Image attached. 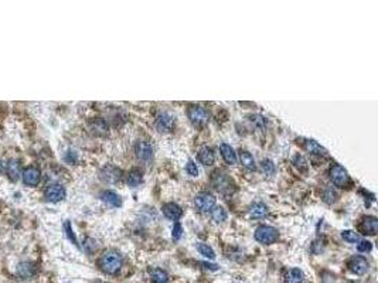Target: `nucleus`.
<instances>
[{"instance_id": "nucleus-34", "label": "nucleus", "mask_w": 378, "mask_h": 283, "mask_svg": "<svg viewBox=\"0 0 378 283\" xmlns=\"http://www.w3.org/2000/svg\"><path fill=\"white\" fill-rule=\"evenodd\" d=\"M181 235H183V227H181V224L174 223V225H173V231H172L173 240L179 241L181 238Z\"/></svg>"}, {"instance_id": "nucleus-36", "label": "nucleus", "mask_w": 378, "mask_h": 283, "mask_svg": "<svg viewBox=\"0 0 378 283\" xmlns=\"http://www.w3.org/2000/svg\"><path fill=\"white\" fill-rule=\"evenodd\" d=\"M323 198H325V201L329 203V204H332V203H335L336 198H337V194H336V191L333 189H327L325 191V194H323Z\"/></svg>"}, {"instance_id": "nucleus-31", "label": "nucleus", "mask_w": 378, "mask_h": 283, "mask_svg": "<svg viewBox=\"0 0 378 283\" xmlns=\"http://www.w3.org/2000/svg\"><path fill=\"white\" fill-rule=\"evenodd\" d=\"M261 167H262L264 173L268 174V176H272V174L275 173V164H274L272 160H269V159L262 160V162H261Z\"/></svg>"}, {"instance_id": "nucleus-14", "label": "nucleus", "mask_w": 378, "mask_h": 283, "mask_svg": "<svg viewBox=\"0 0 378 283\" xmlns=\"http://www.w3.org/2000/svg\"><path fill=\"white\" fill-rule=\"evenodd\" d=\"M35 272H37V268L31 262H21V264H18L17 271H16V274H17L20 279H31L35 275Z\"/></svg>"}, {"instance_id": "nucleus-1", "label": "nucleus", "mask_w": 378, "mask_h": 283, "mask_svg": "<svg viewBox=\"0 0 378 283\" xmlns=\"http://www.w3.org/2000/svg\"><path fill=\"white\" fill-rule=\"evenodd\" d=\"M122 264H123V259L120 257L119 252H116V251H108L99 259L101 269L108 275L118 274L122 268Z\"/></svg>"}, {"instance_id": "nucleus-13", "label": "nucleus", "mask_w": 378, "mask_h": 283, "mask_svg": "<svg viewBox=\"0 0 378 283\" xmlns=\"http://www.w3.org/2000/svg\"><path fill=\"white\" fill-rule=\"evenodd\" d=\"M162 211H163L164 217L169 218V220H172V221H179L181 218V215H183L181 207L179 206V204H176V203H167V204H164Z\"/></svg>"}, {"instance_id": "nucleus-26", "label": "nucleus", "mask_w": 378, "mask_h": 283, "mask_svg": "<svg viewBox=\"0 0 378 283\" xmlns=\"http://www.w3.org/2000/svg\"><path fill=\"white\" fill-rule=\"evenodd\" d=\"M303 282V272L298 268L291 269L285 276V283H302Z\"/></svg>"}, {"instance_id": "nucleus-2", "label": "nucleus", "mask_w": 378, "mask_h": 283, "mask_svg": "<svg viewBox=\"0 0 378 283\" xmlns=\"http://www.w3.org/2000/svg\"><path fill=\"white\" fill-rule=\"evenodd\" d=\"M278 238H279V232L271 225H261L255 231V240L264 245H271V244L276 242Z\"/></svg>"}, {"instance_id": "nucleus-8", "label": "nucleus", "mask_w": 378, "mask_h": 283, "mask_svg": "<svg viewBox=\"0 0 378 283\" xmlns=\"http://www.w3.org/2000/svg\"><path fill=\"white\" fill-rule=\"evenodd\" d=\"M213 184H214L215 189L221 193H230L234 187L232 181L227 177V174H223L220 172H215L213 174Z\"/></svg>"}, {"instance_id": "nucleus-24", "label": "nucleus", "mask_w": 378, "mask_h": 283, "mask_svg": "<svg viewBox=\"0 0 378 283\" xmlns=\"http://www.w3.org/2000/svg\"><path fill=\"white\" fill-rule=\"evenodd\" d=\"M89 128H91V130L94 132L95 135H105L108 132V123L103 119H101V118H95V119L91 120Z\"/></svg>"}, {"instance_id": "nucleus-17", "label": "nucleus", "mask_w": 378, "mask_h": 283, "mask_svg": "<svg viewBox=\"0 0 378 283\" xmlns=\"http://www.w3.org/2000/svg\"><path fill=\"white\" fill-rule=\"evenodd\" d=\"M7 176L11 181H16L21 176V164L17 159H11L7 163Z\"/></svg>"}, {"instance_id": "nucleus-7", "label": "nucleus", "mask_w": 378, "mask_h": 283, "mask_svg": "<svg viewBox=\"0 0 378 283\" xmlns=\"http://www.w3.org/2000/svg\"><path fill=\"white\" fill-rule=\"evenodd\" d=\"M21 179H23V183L26 186L35 187V186H38V183L41 180V173L34 166H28L21 172Z\"/></svg>"}, {"instance_id": "nucleus-19", "label": "nucleus", "mask_w": 378, "mask_h": 283, "mask_svg": "<svg viewBox=\"0 0 378 283\" xmlns=\"http://www.w3.org/2000/svg\"><path fill=\"white\" fill-rule=\"evenodd\" d=\"M198 160L204 166H213L215 162L214 150L211 147H203L198 153Z\"/></svg>"}, {"instance_id": "nucleus-30", "label": "nucleus", "mask_w": 378, "mask_h": 283, "mask_svg": "<svg viewBox=\"0 0 378 283\" xmlns=\"http://www.w3.org/2000/svg\"><path fill=\"white\" fill-rule=\"evenodd\" d=\"M342 238H343L346 242H349V244H359V242H360L359 234L352 231V230H346V231L342 232Z\"/></svg>"}, {"instance_id": "nucleus-3", "label": "nucleus", "mask_w": 378, "mask_h": 283, "mask_svg": "<svg viewBox=\"0 0 378 283\" xmlns=\"http://www.w3.org/2000/svg\"><path fill=\"white\" fill-rule=\"evenodd\" d=\"M330 180L335 184L336 187H347L349 183H350V176L347 170L342 167L340 164H335L332 169H330Z\"/></svg>"}, {"instance_id": "nucleus-20", "label": "nucleus", "mask_w": 378, "mask_h": 283, "mask_svg": "<svg viewBox=\"0 0 378 283\" xmlns=\"http://www.w3.org/2000/svg\"><path fill=\"white\" fill-rule=\"evenodd\" d=\"M142 181H143V176H142V172L138 170V169L130 170L128 177H126V183L132 189H138L139 186L142 184Z\"/></svg>"}, {"instance_id": "nucleus-28", "label": "nucleus", "mask_w": 378, "mask_h": 283, "mask_svg": "<svg viewBox=\"0 0 378 283\" xmlns=\"http://www.w3.org/2000/svg\"><path fill=\"white\" fill-rule=\"evenodd\" d=\"M249 120H251V123L258 129V130H265V128H267V120H265V118H264L262 115H258V113L251 115V116H249Z\"/></svg>"}, {"instance_id": "nucleus-33", "label": "nucleus", "mask_w": 378, "mask_h": 283, "mask_svg": "<svg viewBox=\"0 0 378 283\" xmlns=\"http://www.w3.org/2000/svg\"><path fill=\"white\" fill-rule=\"evenodd\" d=\"M293 164H295L299 170H306V169H308V162H306V160H305V157L301 155L295 156V159H293Z\"/></svg>"}, {"instance_id": "nucleus-15", "label": "nucleus", "mask_w": 378, "mask_h": 283, "mask_svg": "<svg viewBox=\"0 0 378 283\" xmlns=\"http://www.w3.org/2000/svg\"><path fill=\"white\" fill-rule=\"evenodd\" d=\"M360 230L363 231V234H367V235H376L378 230V220L373 215H369L363 220V223L360 225Z\"/></svg>"}, {"instance_id": "nucleus-11", "label": "nucleus", "mask_w": 378, "mask_h": 283, "mask_svg": "<svg viewBox=\"0 0 378 283\" xmlns=\"http://www.w3.org/2000/svg\"><path fill=\"white\" fill-rule=\"evenodd\" d=\"M135 153L138 156V159L143 160V162H147L152 159L153 156V147L150 143L147 142H143V140H138L136 145H135Z\"/></svg>"}, {"instance_id": "nucleus-23", "label": "nucleus", "mask_w": 378, "mask_h": 283, "mask_svg": "<svg viewBox=\"0 0 378 283\" xmlns=\"http://www.w3.org/2000/svg\"><path fill=\"white\" fill-rule=\"evenodd\" d=\"M240 162L241 164L247 169V170H255L257 169V164H255V160H254V156L251 155L247 150H241L240 152Z\"/></svg>"}, {"instance_id": "nucleus-4", "label": "nucleus", "mask_w": 378, "mask_h": 283, "mask_svg": "<svg viewBox=\"0 0 378 283\" xmlns=\"http://www.w3.org/2000/svg\"><path fill=\"white\" fill-rule=\"evenodd\" d=\"M194 206L201 213L211 211L215 207V197L211 193H206V191L198 193L197 196L194 197Z\"/></svg>"}, {"instance_id": "nucleus-5", "label": "nucleus", "mask_w": 378, "mask_h": 283, "mask_svg": "<svg viewBox=\"0 0 378 283\" xmlns=\"http://www.w3.org/2000/svg\"><path fill=\"white\" fill-rule=\"evenodd\" d=\"M65 189L58 184V183H54V184H50L45 191H44V197L48 203H60L65 198Z\"/></svg>"}, {"instance_id": "nucleus-6", "label": "nucleus", "mask_w": 378, "mask_h": 283, "mask_svg": "<svg viewBox=\"0 0 378 283\" xmlns=\"http://www.w3.org/2000/svg\"><path fill=\"white\" fill-rule=\"evenodd\" d=\"M189 119L191 120V123L193 125H196V126H201V125H204L208 119V115H207V111L203 108V106H200V105H191L189 108Z\"/></svg>"}, {"instance_id": "nucleus-12", "label": "nucleus", "mask_w": 378, "mask_h": 283, "mask_svg": "<svg viewBox=\"0 0 378 283\" xmlns=\"http://www.w3.org/2000/svg\"><path fill=\"white\" fill-rule=\"evenodd\" d=\"M369 266L370 265L369 262H367V259L363 257H354L349 262V269L356 275H364L369 271Z\"/></svg>"}, {"instance_id": "nucleus-10", "label": "nucleus", "mask_w": 378, "mask_h": 283, "mask_svg": "<svg viewBox=\"0 0 378 283\" xmlns=\"http://www.w3.org/2000/svg\"><path fill=\"white\" fill-rule=\"evenodd\" d=\"M174 126V118L169 112H163L156 118V129L162 133L170 132Z\"/></svg>"}, {"instance_id": "nucleus-37", "label": "nucleus", "mask_w": 378, "mask_h": 283, "mask_svg": "<svg viewBox=\"0 0 378 283\" xmlns=\"http://www.w3.org/2000/svg\"><path fill=\"white\" fill-rule=\"evenodd\" d=\"M357 249H359L360 252H370V251L373 249V244H371L370 241H360V242L357 244Z\"/></svg>"}, {"instance_id": "nucleus-32", "label": "nucleus", "mask_w": 378, "mask_h": 283, "mask_svg": "<svg viewBox=\"0 0 378 283\" xmlns=\"http://www.w3.org/2000/svg\"><path fill=\"white\" fill-rule=\"evenodd\" d=\"M64 228H65V234H67V237H68V240L74 244V245H77L78 247V241L75 238V234L72 231V227H71V223L69 221H65L64 224Z\"/></svg>"}, {"instance_id": "nucleus-25", "label": "nucleus", "mask_w": 378, "mask_h": 283, "mask_svg": "<svg viewBox=\"0 0 378 283\" xmlns=\"http://www.w3.org/2000/svg\"><path fill=\"white\" fill-rule=\"evenodd\" d=\"M268 214V207L264 203H255L249 208V215L252 218H264Z\"/></svg>"}, {"instance_id": "nucleus-22", "label": "nucleus", "mask_w": 378, "mask_h": 283, "mask_svg": "<svg viewBox=\"0 0 378 283\" xmlns=\"http://www.w3.org/2000/svg\"><path fill=\"white\" fill-rule=\"evenodd\" d=\"M150 281L152 283H167L169 282V275L166 271L160 269V268H155V269H150Z\"/></svg>"}, {"instance_id": "nucleus-21", "label": "nucleus", "mask_w": 378, "mask_h": 283, "mask_svg": "<svg viewBox=\"0 0 378 283\" xmlns=\"http://www.w3.org/2000/svg\"><path fill=\"white\" fill-rule=\"evenodd\" d=\"M305 149L312 153V155H319V156H327V150L323 146H320L316 140H312V139H308L305 142Z\"/></svg>"}, {"instance_id": "nucleus-9", "label": "nucleus", "mask_w": 378, "mask_h": 283, "mask_svg": "<svg viewBox=\"0 0 378 283\" xmlns=\"http://www.w3.org/2000/svg\"><path fill=\"white\" fill-rule=\"evenodd\" d=\"M101 180L105 181V183H109V184H115L120 180V170L118 167L112 166V164H106L101 170Z\"/></svg>"}, {"instance_id": "nucleus-29", "label": "nucleus", "mask_w": 378, "mask_h": 283, "mask_svg": "<svg viewBox=\"0 0 378 283\" xmlns=\"http://www.w3.org/2000/svg\"><path fill=\"white\" fill-rule=\"evenodd\" d=\"M196 248L197 251L203 255V257L208 258V259H214L215 258V252L213 251L211 247H208L207 244H203V242H198L197 245H196Z\"/></svg>"}, {"instance_id": "nucleus-16", "label": "nucleus", "mask_w": 378, "mask_h": 283, "mask_svg": "<svg viewBox=\"0 0 378 283\" xmlns=\"http://www.w3.org/2000/svg\"><path fill=\"white\" fill-rule=\"evenodd\" d=\"M220 152H221V156H223V159L225 160V163L228 164H237V153H235V150L232 149L230 145H227V143H221L220 145Z\"/></svg>"}, {"instance_id": "nucleus-18", "label": "nucleus", "mask_w": 378, "mask_h": 283, "mask_svg": "<svg viewBox=\"0 0 378 283\" xmlns=\"http://www.w3.org/2000/svg\"><path fill=\"white\" fill-rule=\"evenodd\" d=\"M101 200L103 203L109 204L112 207H120L122 206V200L120 197L115 193V191H111V190H105L101 193Z\"/></svg>"}, {"instance_id": "nucleus-35", "label": "nucleus", "mask_w": 378, "mask_h": 283, "mask_svg": "<svg viewBox=\"0 0 378 283\" xmlns=\"http://www.w3.org/2000/svg\"><path fill=\"white\" fill-rule=\"evenodd\" d=\"M186 172L189 173V176H191V177H197L198 176L197 164L194 163L193 160H190L189 163L186 164Z\"/></svg>"}, {"instance_id": "nucleus-38", "label": "nucleus", "mask_w": 378, "mask_h": 283, "mask_svg": "<svg viewBox=\"0 0 378 283\" xmlns=\"http://www.w3.org/2000/svg\"><path fill=\"white\" fill-rule=\"evenodd\" d=\"M0 172H1V162H0Z\"/></svg>"}, {"instance_id": "nucleus-27", "label": "nucleus", "mask_w": 378, "mask_h": 283, "mask_svg": "<svg viewBox=\"0 0 378 283\" xmlns=\"http://www.w3.org/2000/svg\"><path fill=\"white\" fill-rule=\"evenodd\" d=\"M211 218H213L217 224L224 223V221L227 220V211L224 210L223 207H214V208L211 210Z\"/></svg>"}]
</instances>
